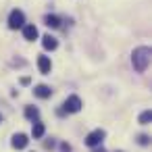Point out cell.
I'll use <instances>...</instances> for the list:
<instances>
[{"instance_id":"cell-13","label":"cell","mask_w":152,"mask_h":152,"mask_svg":"<svg viewBox=\"0 0 152 152\" xmlns=\"http://www.w3.org/2000/svg\"><path fill=\"white\" fill-rule=\"evenodd\" d=\"M150 121H152V113H150V110H144V113L140 115V123H142V125H148Z\"/></svg>"},{"instance_id":"cell-3","label":"cell","mask_w":152,"mask_h":152,"mask_svg":"<svg viewBox=\"0 0 152 152\" xmlns=\"http://www.w3.org/2000/svg\"><path fill=\"white\" fill-rule=\"evenodd\" d=\"M104 129H94V131H90L88 133V137H86V144L88 146H92V148H96V146H100V142L104 140Z\"/></svg>"},{"instance_id":"cell-11","label":"cell","mask_w":152,"mask_h":152,"mask_svg":"<svg viewBox=\"0 0 152 152\" xmlns=\"http://www.w3.org/2000/svg\"><path fill=\"white\" fill-rule=\"evenodd\" d=\"M44 123H40V121H36L34 123V127H31V133H34V137H42L44 135Z\"/></svg>"},{"instance_id":"cell-12","label":"cell","mask_w":152,"mask_h":152,"mask_svg":"<svg viewBox=\"0 0 152 152\" xmlns=\"http://www.w3.org/2000/svg\"><path fill=\"white\" fill-rule=\"evenodd\" d=\"M38 115H40V110L36 106H25V117L27 119H38Z\"/></svg>"},{"instance_id":"cell-18","label":"cell","mask_w":152,"mask_h":152,"mask_svg":"<svg viewBox=\"0 0 152 152\" xmlns=\"http://www.w3.org/2000/svg\"><path fill=\"white\" fill-rule=\"evenodd\" d=\"M119 152H121V150H119Z\"/></svg>"},{"instance_id":"cell-17","label":"cell","mask_w":152,"mask_h":152,"mask_svg":"<svg viewBox=\"0 0 152 152\" xmlns=\"http://www.w3.org/2000/svg\"><path fill=\"white\" fill-rule=\"evenodd\" d=\"M0 123H2V117H0Z\"/></svg>"},{"instance_id":"cell-16","label":"cell","mask_w":152,"mask_h":152,"mask_svg":"<svg viewBox=\"0 0 152 152\" xmlns=\"http://www.w3.org/2000/svg\"><path fill=\"white\" fill-rule=\"evenodd\" d=\"M92 152H106L104 148H96V150H92Z\"/></svg>"},{"instance_id":"cell-14","label":"cell","mask_w":152,"mask_h":152,"mask_svg":"<svg viewBox=\"0 0 152 152\" xmlns=\"http://www.w3.org/2000/svg\"><path fill=\"white\" fill-rule=\"evenodd\" d=\"M137 142H140L142 146H148V144H150V137H148V135H140V137H137Z\"/></svg>"},{"instance_id":"cell-6","label":"cell","mask_w":152,"mask_h":152,"mask_svg":"<svg viewBox=\"0 0 152 152\" xmlns=\"http://www.w3.org/2000/svg\"><path fill=\"white\" fill-rule=\"evenodd\" d=\"M38 69H40V73L48 75V73H50V69H52L50 58H48V56H40V58H38Z\"/></svg>"},{"instance_id":"cell-4","label":"cell","mask_w":152,"mask_h":152,"mask_svg":"<svg viewBox=\"0 0 152 152\" xmlns=\"http://www.w3.org/2000/svg\"><path fill=\"white\" fill-rule=\"evenodd\" d=\"M63 110H67V113H79V110H81V100H79V96H69V98L65 100V104H63Z\"/></svg>"},{"instance_id":"cell-9","label":"cell","mask_w":152,"mask_h":152,"mask_svg":"<svg viewBox=\"0 0 152 152\" xmlns=\"http://www.w3.org/2000/svg\"><path fill=\"white\" fill-rule=\"evenodd\" d=\"M42 46H44L46 50H56L58 42H56V38H52V36H44V38H42Z\"/></svg>"},{"instance_id":"cell-10","label":"cell","mask_w":152,"mask_h":152,"mask_svg":"<svg viewBox=\"0 0 152 152\" xmlns=\"http://www.w3.org/2000/svg\"><path fill=\"white\" fill-rule=\"evenodd\" d=\"M44 23H46L48 27H52V29H56V27L61 25V19H58L56 15H46V17H44Z\"/></svg>"},{"instance_id":"cell-8","label":"cell","mask_w":152,"mask_h":152,"mask_svg":"<svg viewBox=\"0 0 152 152\" xmlns=\"http://www.w3.org/2000/svg\"><path fill=\"white\" fill-rule=\"evenodd\" d=\"M34 94H36L38 98H50V96H52V90H50L48 86H44V83H40V86H36V90H34Z\"/></svg>"},{"instance_id":"cell-5","label":"cell","mask_w":152,"mask_h":152,"mask_svg":"<svg viewBox=\"0 0 152 152\" xmlns=\"http://www.w3.org/2000/svg\"><path fill=\"white\" fill-rule=\"evenodd\" d=\"M27 144H29V137L25 133H15L13 140H11V146L15 150H23V148H27Z\"/></svg>"},{"instance_id":"cell-1","label":"cell","mask_w":152,"mask_h":152,"mask_svg":"<svg viewBox=\"0 0 152 152\" xmlns=\"http://www.w3.org/2000/svg\"><path fill=\"white\" fill-rule=\"evenodd\" d=\"M150 56H152V52H150L148 46H140V48H135L133 54H131L133 69H135L137 73H144V71L148 69V65H150Z\"/></svg>"},{"instance_id":"cell-2","label":"cell","mask_w":152,"mask_h":152,"mask_svg":"<svg viewBox=\"0 0 152 152\" xmlns=\"http://www.w3.org/2000/svg\"><path fill=\"white\" fill-rule=\"evenodd\" d=\"M25 25V15H23V11H13L11 13V17H9V27L11 29H21Z\"/></svg>"},{"instance_id":"cell-7","label":"cell","mask_w":152,"mask_h":152,"mask_svg":"<svg viewBox=\"0 0 152 152\" xmlns=\"http://www.w3.org/2000/svg\"><path fill=\"white\" fill-rule=\"evenodd\" d=\"M23 38L29 40V42L36 40V38H38V27H36V25H23Z\"/></svg>"},{"instance_id":"cell-15","label":"cell","mask_w":152,"mask_h":152,"mask_svg":"<svg viewBox=\"0 0 152 152\" xmlns=\"http://www.w3.org/2000/svg\"><path fill=\"white\" fill-rule=\"evenodd\" d=\"M61 152H71V146L69 144H61Z\"/></svg>"}]
</instances>
